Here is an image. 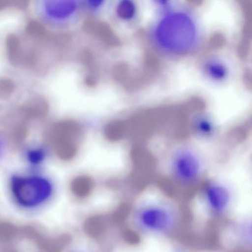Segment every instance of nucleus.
<instances>
[{"label":"nucleus","instance_id":"f257e3e1","mask_svg":"<svg viewBox=\"0 0 252 252\" xmlns=\"http://www.w3.org/2000/svg\"><path fill=\"white\" fill-rule=\"evenodd\" d=\"M149 39L158 54L171 58L195 52L203 40L198 18L185 7H171L152 24Z\"/></svg>","mask_w":252,"mask_h":252},{"label":"nucleus","instance_id":"f03ea898","mask_svg":"<svg viewBox=\"0 0 252 252\" xmlns=\"http://www.w3.org/2000/svg\"><path fill=\"white\" fill-rule=\"evenodd\" d=\"M184 218L181 204L164 191L143 194L128 212L129 228L141 237H175L181 231Z\"/></svg>","mask_w":252,"mask_h":252},{"label":"nucleus","instance_id":"7ed1b4c3","mask_svg":"<svg viewBox=\"0 0 252 252\" xmlns=\"http://www.w3.org/2000/svg\"><path fill=\"white\" fill-rule=\"evenodd\" d=\"M8 201L25 215L47 210L57 199L59 186L54 178L37 170L14 172L5 184Z\"/></svg>","mask_w":252,"mask_h":252},{"label":"nucleus","instance_id":"20e7f679","mask_svg":"<svg viewBox=\"0 0 252 252\" xmlns=\"http://www.w3.org/2000/svg\"><path fill=\"white\" fill-rule=\"evenodd\" d=\"M206 170L207 165L203 155L189 145L176 147L166 163L169 185L180 191L197 189L206 179Z\"/></svg>","mask_w":252,"mask_h":252},{"label":"nucleus","instance_id":"39448f33","mask_svg":"<svg viewBox=\"0 0 252 252\" xmlns=\"http://www.w3.org/2000/svg\"><path fill=\"white\" fill-rule=\"evenodd\" d=\"M199 203L214 220L228 218L234 209L235 192L231 184L220 179H206L197 189Z\"/></svg>","mask_w":252,"mask_h":252},{"label":"nucleus","instance_id":"423d86ee","mask_svg":"<svg viewBox=\"0 0 252 252\" xmlns=\"http://www.w3.org/2000/svg\"><path fill=\"white\" fill-rule=\"evenodd\" d=\"M80 129L73 121H63L55 125L53 132L56 153L62 158L73 156L76 152V140Z\"/></svg>","mask_w":252,"mask_h":252},{"label":"nucleus","instance_id":"0eeeda50","mask_svg":"<svg viewBox=\"0 0 252 252\" xmlns=\"http://www.w3.org/2000/svg\"><path fill=\"white\" fill-rule=\"evenodd\" d=\"M203 76L213 83H224L231 75V68L228 63L222 57L212 55L206 57L201 64Z\"/></svg>","mask_w":252,"mask_h":252},{"label":"nucleus","instance_id":"6e6552de","mask_svg":"<svg viewBox=\"0 0 252 252\" xmlns=\"http://www.w3.org/2000/svg\"><path fill=\"white\" fill-rule=\"evenodd\" d=\"M191 129L193 135L197 138L208 140L215 136L218 127L210 115L206 113H199L191 119Z\"/></svg>","mask_w":252,"mask_h":252},{"label":"nucleus","instance_id":"1a4fd4ad","mask_svg":"<svg viewBox=\"0 0 252 252\" xmlns=\"http://www.w3.org/2000/svg\"><path fill=\"white\" fill-rule=\"evenodd\" d=\"M231 237L233 241L239 246L246 249L252 246V220L243 218L237 220L231 225Z\"/></svg>","mask_w":252,"mask_h":252},{"label":"nucleus","instance_id":"9d476101","mask_svg":"<svg viewBox=\"0 0 252 252\" xmlns=\"http://www.w3.org/2000/svg\"><path fill=\"white\" fill-rule=\"evenodd\" d=\"M76 2L72 1H51L47 2L46 11L50 16L57 19L64 18L76 10Z\"/></svg>","mask_w":252,"mask_h":252},{"label":"nucleus","instance_id":"9b49d317","mask_svg":"<svg viewBox=\"0 0 252 252\" xmlns=\"http://www.w3.org/2000/svg\"><path fill=\"white\" fill-rule=\"evenodd\" d=\"M115 11L118 18L122 21L130 22L137 17L138 6L132 0H122L118 2Z\"/></svg>","mask_w":252,"mask_h":252},{"label":"nucleus","instance_id":"f8f14e48","mask_svg":"<svg viewBox=\"0 0 252 252\" xmlns=\"http://www.w3.org/2000/svg\"><path fill=\"white\" fill-rule=\"evenodd\" d=\"M48 107L46 101L36 98L27 103L23 107V112L29 117H41L46 114Z\"/></svg>","mask_w":252,"mask_h":252},{"label":"nucleus","instance_id":"ddd939ff","mask_svg":"<svg viewBox=\"0 0 252 252\" xmlns=\"http://www.w3.org/2000/svg\"><path fill=\"white\" fill-rule=\"evenodd\" d=\"M26 159L33 170H37L38 168L44 163L45 160V154L40 150H31L27 153Z\"/></svg>","mask_w":252,"mask_h":252},{"label":"nucleus","instance_id":"4468645a","mask_svg":"<svg viewBox=\"0 0 252 252\" xmlns=\"http://www.w3.org/2000/svg\"><path fill=\"white\" fill-rule=\"evenodd\" d=\"M28 32L33 37L41 38L45 36V29L43 26L36 21L31 22L28 26Z\"/></svg>","mask_w":252,"mask_h":252},{"label":"nucleus","instance_id":"2eb2a0df","mask_svg":"<svg viewBox=\"0 0 252 252\" xmlns=\"http://www.w3.org/2000/svg\"><path fill=\"white\" fill-rule=\"evenodd\" d=\"M18 39L14 35L8 36L7 39V47H8V55L10 58L14 59L17 55V51L19 49Z\"/></svg>","mask_w":252,"mask_h":252},{"label":"nucleus","instance_id":"dca6fc26","mask_svg":"<svg viewBox=\"0 0 252 252\" xmlns=\"http://www.w3.org/2000/svg\"><path fill=\"white\" fill-rule=\"evenodd\" d=\"M14 84L11 81L8 80V79L0 81V92L2 94L8 95L14 91Z\"/></svg>","mask_w":252,"mask_h":252},{"label":"nucleus","instance_id":"f3484780","mask_svg":"<svg viewBox=\"0 0 252 252\" xmlns=\"http://www.w3.org/2000/svg\"><path fill=\"white\" fill-rule=\"evenodd\" d=\"M14 139L16 142L21 143L27 136V129L24 126H20L15 129L14 132Z\"/></svg>","mask_w":252,"mask_h":252},{"label":"nucleus","instance_id":"a211bd4d","mask_svg":"<svg viewBox=\"0 0 252 252\" xmlns=\"http://www.w3.org/2000/svg\"><path fill=\"white\" fill-rule=\"evenodd\" d=\"M62 252H94L88 248L79 245H74V246H68L64 249Z\"/></svg>","mask_w":252,"mask_h":252},{"label":"nucleus","instance_id":"6ab92c4d","mask_svg":"<svg viewBox=\"0 0 252 252\" xmlns=\"http://www.w3.org/2000/svg\"><path fill=\"white\" fill-rule=\"evenodd\" d=\"M90 8L92 9H98V8H101L104 4H105L104 1H91V2H88Z\"/></svg>","mask_w":252,"mask_h":252},{"label":"nucleus","instance_id":"aec40b11","mask_svg":"<svg viewBox=\"0 0 252 252\" xmlns=\"http://www.w3.org/2000/svg\"><path fill=\"white\" fill-rule=\"evenodd\" d=\"M14 2H9V1H2L0 0V11L5 9V8H8L11 5H13Z\"/></svg>","mask_w":252,"mask_h":252}]
</instances>
